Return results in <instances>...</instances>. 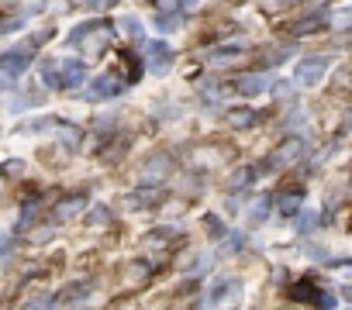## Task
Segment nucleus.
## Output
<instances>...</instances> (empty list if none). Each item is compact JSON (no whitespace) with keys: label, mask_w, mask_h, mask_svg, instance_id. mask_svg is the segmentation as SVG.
Wrapping results in <instances>:
<instances>
[{"label":"nucleus","mask_w":352,"mask_h":310,"mask_svg":"<svg viewBox=\"0 0 352 310\" xmlns=\"http://www.w3.org/2000/svg\"><path fill=\"white\" fill-rule=\"evenodd\" d=\"M162 4H180V8H194V4H201V0H162Z\"/></svg>","instance_id":"obj_24"},{"label":"nucleus","mask_w":352,"mask_h":310,"mask_svg":"<svg viewBox=\"0 0 352 310\" xmlns=\"http://www.w3.org/2000/svg\"><path fill=\"white\" fill-rule=\"evenodd\" d=\"M11 252V241H0V255H8Z\"/></svg>","instance_id":"obj_26"},{"label":"nucleus","mask_w":352,"mask_h":310,"mask_svg":"<svg viewBox=\"0 0 352 310\" xmlns=\"http://www.w3.org/2000/svg\"><path fill=\"white\" fill-rule=\"evenodd\" d=\"M42 80L52 90H76L87 80V66L80 59H52L42 66Z\"/></svg>","instance_id":"obj_1"},{"label":"nucleus","mask_w":352,"mask_h":310,"mask_svg":"<svg viewBox=\"0 0 352 310\" xmlns=\"http://www.w3.org/2000/svg\"><path fill=\"white\" fill-rule=\"evenodd\" d=\"M225 121H228V128H252V124H256V110H249V107H235V110L225 114Z\"/></svg>","instance_id":"obj_10"},{"label":"nucleus","mask_w":352,"mask_h":310,"mask_svg":"<svg viewBox=\"0 0 352 310\" xmlns=\"http://www.w3.org/2000/svg\"><path fill=\"white\" fill-rule=\"evenodd\" d=\"M124 83H128V80H118V76H111V73H107V76H100V80H97V83L90 86V100H104V97H118V93L124 90Z\"/></svg>","instance_id":"obj_7"},{"label":"nucleus","mask_w":352,"mask_h":310,"mask_svg":"<svg viewBox=\"0 0 352 310\" xmlns=\"http://www.w3.org/2000/svg\"><path fill=\"white\" fill-rule=\"evenodd\" d=\"M338 269H342V272H349V276H352V262H338Z\"/></svg>","instance_id":"obj_25"},{"label":"nucleus","mask_w":352,"mask_h":310,"mask_svg":"<svg viewBox=\"0 0 352 310\" xmlns=\"http://www.w3.org/2000/svg\"><path fill=\"white\" fill-rule=\"evenodd\" d=\"M83 207V193H76V197H69L66 204H59V217H69V214H76Z\"/></svg>","instance_id":"obj_14"},{"label":"nucleus","mask_w":352,"mask_h":310,"mask_svg":"<svg viewBox=\"0 0 352 310\" xmlns=\"http://www.w3.org/2000/svg\"><path fill=\"white\" fill-rule=\"evenodd\" d=\"M273 93H276V97H290V93H294V86H290V83H276V86H273Z\"/></svg>","instance_id":"obj_22"},{"label":"nucleus","mask_w":352,"mask_h":310,"mask_svg":"<svg viewBox=\"0 0 352 310\" xmlns=\"http://www.w3.org/2000/svg\"><path fill=\"white\" fill-rule=\"evenodd\" d=\"M335 25H338V28H352V8H349V11H342Z\"/></svg>","instance_id":"obj_21"},{"label":"nucleus","mask_w":352,"mask_h":310,"mask_svg":"<svg viewBox=\"0 0 352 310\" xmlns=\"http://www.w3.org/2000/svg\"><path fill=\"white\" fill-rule=\"evenodd\" d=\"M321 28H328V14H311L307 21L290 25V32H294V35H314V32H321Z\"/></svg>","instance_id":"obj_9"},{"label":"nucleus","mask_w":352,"mask_h":310,"mask_svg":"<svg viewBox=\"0 0 352 310\" xmlns=\"http://www.w3.org/2000/svg\"><path fill=\"white\" fill-rule=\"evenodd\" d=\"M263 86H266V76H245V80L239 83V93H245V97H256Z\"/></svg>","instance_id":"obj_13"},{"label":"nucleus","mask_w":352,"mask_h":310,"mask_svg":"<svg viewBox=\"0 0 352 310\" xmlns=\"http://www.w3.org/2000/svg\"><path fill=\"white\" fill-rule=\"evenodd\" d=\"M87 293H90V283H73L59 300H63V303H80V300H87Z\"/></svg>","instance_id":"obj_12"},{"label":"nucleus","mask_w":352,"mask_h":310,"mask_svg":"<svg viewBox=\"0 0 352 310\" xmlns=\"http://www.w3.org/2000/svg\"><path fill=\"white\" fill-rule=\"evenodd\" d=\"M297 224H300V231H307V228H314V214H304V217H300Z\"/></svg>","instance_id":"obj_23"},{"label":"nucleus","mask_w":352,"mask_h":310,"mask_svg":"<svg viewBox=\"0 0 352 310\" xmlns=\"http://www.w3.org/2000/svg\"><path fill=\"white\" fill-rule=\"evenodd\" d=\"M266 207H270V200L263 197V200H256V207H252V224H259L263 217H266Z\"/></svg>","instance_id":"obj_18"},{"label":"nucleus","mask_w":352,"mask_h":310,"mask_svg":"<svg viewBox=\"0 0 352 310\" xmlns=\"http://www.w3.org/2000/svg\"><path fill=\"white\" fill-rule=\"evenodd\" d=\"M280 207H283V214H297V207H300V197H283V200H280Z\"/></svg>","instance_id":"obj_19"},{"label":"nucleus","mask_w":352,"mask_h":310,"mask_svg":"<svg viewBox=\"0 0 352 310\" xmlns=\"http://www.w3.org/2000/svg\"><path fill=\"white\" fill-rule=\"evenodd\" d=\"M256 180V169H239L235 176H232V187H249Z\"/></svg>","instance_id":"obj_16"},{"label":"nucleus","mask_w":352,"mask_h":310,"mask_svg":"<svg viewBox=\"0 0 352 310\" xmlns=\"http://www.w3.org/2000/svg\"><path fill=\"white\" fill-rule=\"evenodd\" d=\"M107 35H111V25L107 21H90V25H80V28H73V35H69V45H76V49H100V45H107Z\"/></svg>","instance_id":"obj_3"},{"label":"nucleus","mask_w":352,"mask_h":310,"mask_svg":"<svg viewBox=\"0 0 352 310\" xmlns=\"http://www.w3.org/2000/svg\"><path fill=\"white\" fill-rule=\"evenodd\" d=\"M324 69H328V59H324V56H307V59H300V66H297V83L314 86V83L324 76Z\"/></svg>","instance_id":"obj_6"},{"label":"nucleus","mask_w":352,"mask_h":310,"mask_svg":"<svg viewBox=\"0 0 352 310\" xmlns=\"http://www.w3.org/2000/svg\"><path fill=\"white\" fill-rule=\"evenodd\" d=\"M121 28H124V32H128V35H131L135 42H138V38L145 35V32H142V25H138L135 18H121Z\"/></svg>","instance_id":"obj_15"},{"label":"nucleus","mask_w":352,"mask_h":310,"mask_svg":"<svg viewBox=\"0 0 352 310\" xmlns=\"http://www.w3.org/2000/svg\"><path fill=\"white\" fill-rule=\"evenodd\" d=\"M162 197V190L159 187H142V190H135V193H128V207H152L155 200Z\"/></svg>","instance_id":"obj_8"},{"label":"nucleus","mask_w":352,"mask_h":310,"mask_svg":"<svg viewBox=\"0 0 352 310\" xmlns=\"http://www.w3.org/2000/svg\"><path fill=\"white\" fill-rule=\"evenodd\" d=\"M4 176H18V173H25V163L21 159H11V163H4V169H0Z\"/></svg>","instance_id":"obj_17"},{"label":"nucleus","mask_w":352,"mask_h":310,"mask_svg":"<svg viewBox=\"0 0 352 310\" xmlns=\"http://www.w3.org/2000/svg\"><path fill=\"white\" fill-rule=\"evenodd\" d=\"M45 38V32L38 35V38H32L28 45H21V49H11V52H4L0 56V80H18L21 73H28V66H32V59H35V49H38V42Z\"/></svg>","instance_id":"obj_2"},{"label":"nucleus","mask_w":352,"mask_h":310,"mask_svg":"<svg viewBox=\"0 0 352 310\" xmlns=\"http://www.w3.org/2000/svg\"><path fill=\"white\" fill-rule=\"evenodd\" d=\"M90 4H107V0H90Z\"/></svg>","instance_id":"obj_27"},{"label":"nucleus","mask_w":352,"mask_h":310,"mask_svg":"<svg viewBox=\"0 0 352 310\" xmlns=\"http://www.w3.org/2000/svg\"><path fill=\"white\" fill-rule=\"evenodd\" d=\"M204 224H208V228H211L214 235H225V224H221L218 217H204Z\"/></svg>","instance_id":"obj_20"},{"label":"nucleus","mask_w":352,"mask_h":310,"mask_svg":"<svg viewBox=\"0 0 352 310\" xmlns=\"http://www.w3.org/2000/svg\"><path fill=\"white\" fill-rule=\"evenodd\" d=\"M242 56H245V49H218V52H211V62L225 69V66H235Z\"/></svg>","instance_id":"obj_11"},{"label":"nucleus","mask_w":352,"mask_h":310,"mask_svg":"<svg viewBox=\"0 0 352 310\" xmlns=\"http://www.w3.org/2000/svg\"><path fill=\"white\" fill-rule=\"evenodd\" d=\"M145 66L152 73H166L173 66V49L166 42H145Z\"/></svg>","instance_id":"obj_5"},{"label":"nucleus","mask_w":352,"mask_h":310,"mask_svg":"<svg viewBox=\"0 0 352 310\" xmlns=\"http://www.w3.org/2000/svg\"><path fill=\"white\" fill-rule=\"evenodd\" d=\"M300 152H304V141L300 138H287L280 148H273V155L266 159V169H287Z\"/></svg>","instance_id":"obj_4"}]
</instances>
